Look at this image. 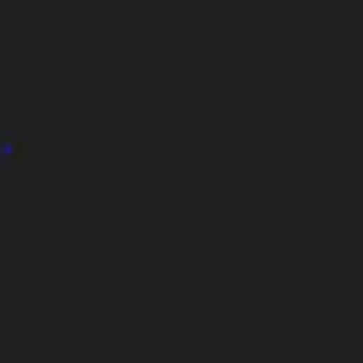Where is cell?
I'll return each mask as SVG.
<instances>
[{"label":"cell","mask_w":363,"mask_h":363,"mask_svg":"<svg viewBox=\"0 0 363 363\" xmlns=\"http://www.w3.org/2000/svg\"><path fill=\"white\" fill-rule=\"evenodd\" d=\"M17 159H23V130H6V136H0V176L17 170Z\"/></svg>","instance_id":"6da1fadb"}]
</instances>
